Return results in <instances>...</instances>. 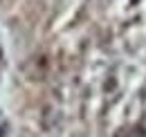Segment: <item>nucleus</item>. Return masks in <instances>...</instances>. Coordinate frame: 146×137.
I'll list each match as a JSON object with an SVG mask.
<instances>
[]
</instances>
